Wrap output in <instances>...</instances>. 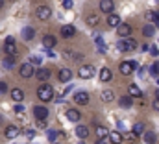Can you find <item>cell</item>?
I'll return each mask as SVG.
<instances>
[{
  "label": "cell",
  "mask_w": 159,
  "mask_h": 144,
  "mask_svg": "<svg viewBox=\"0 0 159 144\" xmlns=\"http://www.w3.org/2000/svg\"><path fill=\"white\" fill-rule=\"evenodd\" d=\"M37 126H39V128H43V129H44V128H46V122H44V120H37Z\"/></svg>",
  "instance_id": "7bdbcfd3"
},
{
  "label": "cell",
  "mask_w": 159,
  "mask_h": 144,
  "mask_svg": "<svg viewBox=\"0 0 159 144\" xmlns=\"http://www.w3.org/2000/svg\"><path fill=\"white\" fill-rule=\"evenodd\" d=\"M67 57L76 59V61H81V59H83V56H81V54H74V52H67Z\"/></svg>",
  "instance_id": "e575fe53"
},
{
  "label": "cell",
  "mask_w": 159,
  "mask_h": 144,
  "mask_svg": "<svg viewBox=\"0 0 159 144\" xmlns=\"http://www.w3.org/2000/svg\"><path fill=\"white\" fill-rule=\"evenodd\" d=\"M135 69H137V63H135V61H122L120 67H119V70H120L122 76H129Z\"/></svg>",
  "instance_id": "3957f363"
},
{
  "label": "cell",
  "mask_w": 159,
  "mask_h": 144,
  "mask_svg": "<svg viewBox=\"0 0 159 144\" xmlns=\"http://www.w3.org/2000/svg\"><path fill=\"white\" fill-rule=\"evenodd\" d=\"M4 92H7V83L0 81V94H4Z\"/></svg>",
  "instance_id": "ab89813d"
},
{
  "label": "cell",
  "mask_w": 159,
  "mask_h": 144,
  "mask_svg": "<svg viewBox=\"0 0 159 144\" xmlns=\"http://www.w3.org/2000/svg\"><path fill=\"white\" fill-rule=\"evenodd\" d=\"M156 2H157V4H159V0H156Z\"/></svg>",
  "instance_id": "816d5d0a"
},
{
  "label": "cell",
  "mask_w": 159,
  "mask_h": 144,
  "mask_svg": "<svg viewBox=\"0 0 159 144\" xmlns=\"http://www.w3.org/2000/svg\"><path fill=\"white\" fill-rule=\"evenodd\" d=\"M146 20H152V22L156 24V20H157V19H156V13H154V11H148V13H146Z\"/></svg>",
  "instance_id": "74e56055"
},
{
  "label": "cell",
  "mask_w": 159,
  "mask_h": 144,
  "mask_svg": "<svg viewBox=\"0 0 159 144\" xmlns=\"http://www.w3.org/2000/svg\"><path fill=\"white\" fill-rule=\"evenodd\" d=\"M94 67L93 65H83V67H80L78 70V76L81 78V79H91L93 76H94Z\"/></svg>",
  "instance_id": "277c9868"
},
{
  "label": "cell",
  "mask_w": 159,
  "mask_h": 144,
  "mask_svg": "<svg viewBox=\"0 0 159 144\" xmlns=\"http://www.w3.org/2000/svg\"><path fill=\"white\" fill-rule=\"evenodd\" d=\"M78 106H87L89 104V94L85 92V91H80V92H76L74 94V98H72Z\"/></svg>",
  "instance_id": "9c48e42d"
},
{
  "label": "cell",
  "mask_w": 159,
  "mask_h": 144,
  "mask_svg": "<svg viewBox=\"0 0 159 144\" xmlns=\"http://www.w3.org/2000/svg\"><path fill=\"white\" fill-rule=\"evenodd\" d=\"M56 44H57V39L54 35H44L43 37V46H44V48H54Z\"/></svg>",
  "instance_id": "2e32d148"
},
{
  "label": "cell",
  "mask_w": 159,
  "mask_h": 144,
  "mask_svg": "<svg viewBox=\"0 0 159 144\" xmlns=\"http://www.w3.org/2000/svg\"><path fill=\"white\" fill-rule=\"evenodd\" d=\"M107 137H109V142H111V144H120L122 141H124L122 133H119V131H111Z\"/></svg>",
  "instance_id": "d6986e66"
},
{
  "label": "cell",
  "mask_w": 159,
  "mask_h": 144,
  "mask_svg": "<svg viewBox=\"0 0 159 144\" xmlns=\"http://www.w3.org/2000/svg\"><path fill=\"white\" fill-rule=\"evenodd\" d=\"M48 113H50V111L44 107V106H35V107H34V116H35L37 120H46V118H48Z\"/></svg>",
  "instance_id": "ba28073f"
},
{
  "label": "cell",
  "mask_w": 159,
  "mask_h": 144,
  "mask_svg": "<svg viewBox=\"0 0 159 144\" xmlns=\"http://www.w3.org/2000/svg\"><path fill=\"white\" fill-rule=\"evenodd\" d=\"M148 52H150L154 57H157V56H159V48H157V46H150V50H148Z\"/></svg>",
  "instance_id": "f35d334b"
},
{
  "label": "cell",
  "mask_w": 159,
  "mask_h": 144,
  "mask_svg": "<svg viewBox=\"0 0 159 144\" xmlns=\"http://www.w3.org/2000/svg\"><path fill=\"white\" fill-rule=\"evenodd\" d=\"M56 139H57V133H56L54 129H50V131H48V141H50V142H56Z\"/></svg>",
  "instance_id": "d590c367"
},
{
  "label": "cell",
  "mask_w": 159,
  "mask_h": 144,
  "mask_svg": "<svg viewBox=\"0 0 159 144\" xmlns=\"http://www.w3.org/2000/svg\"><path fill=\"white\" fill-rule=\"evenodd\" d=\"M19 74H20L22 78H32V76L35 74V69H34V65L28 61V63L20 65V69H19Z\"/></svg>",
  "instance_id": "52a82bcc"
},
{
  "label": "cell",
  "mask_w": 159,
  "mask_h": 144,
  "mask_svg": "<svg viewBox=\"0 0 159 144\" xmlns=\"http://www.w3.org/2000/svg\"><path fill=\"white\" fill-rule=\"evenodd\" d=\"M107 24H109L111 28H117L120 24V17L117 13H109V15H107Z\"/></svg>",
  "instance_id": "ac0fdd59"
},
{
  "label": "cell",
  "mask_w": 159,
  "mask_h": 144,
  "mask_svg": "<svg viewBox=\"0 0 159 144\" xmlns=\"http://www.w3.org/2000/svg\"><path fill=\"white\" fill-rule=\"evenodd\" d=\"M87 24L93 26V28H96V26L100 24V17H98V15H89V17H87Z\"/></svg>",
  "instance_id": "f1b7e54d"
},
{
  "label": "cell",
  "mask_w": 159,
  "mask_h": 144,
  "mask_svg": "<svg viewBox=\"0 0 159 144\" xmlns=\"http://www.w3.org/2000/svg\"><path fill=\"white\" fill-rule=\"evenodd\" d=\"M63 7L65 9H70L72 7V0H63Z\"/></svg>",
  "instance_id": "60d3db41"
},
{
  "label": "cell",
  "mask_w": 159,
  "mask_h": 144,
  "mask_svg": "<svg viewBox=\"0 0 159 144\" xmlns=\"http://www.w3.org/2000/svg\"><path fill=\"white\" fill-rule=\"evenodd\" d=\"M128 92H129V96H131V98H143V91H141L135 83H131V85L128 87Z\"/></svg>",
  "instance_id": "e0dca14e"
},
{
  "label": "cell",
  "mask_w": 159,
  "mask_h": 144,
  "mask_svg": "<svg viewBox=\"0 0 159 144\" xmlns=\"http://www.w3.org/2000/svg\"><path fill=\"white\" fill-rule=\"evenodd\" d=\"M156 98H159V89L156 91Z\"/></svg>",
  "instance_id": "c3c4849f"
},
{
  "label": "cell",
  "mask_w": 159,
  "mask_h": 144,
  "mask_svg": "<svg viewBox=\"0 0 159 144\" xmlns=\"http://www.w3.org/2000/svg\"><path fill=\"white\" fill-rule=\"evenodd\" d=\"M152 107H154V111H157L159 113V98H156V100L152 102Z\"/></svg>",
  "instance_id": "b9f144b4"
},
{
  "label": "cell",
  "mask_w": 159,
  "mask_h": 144,
  "mask_svg": "<svg viewBox=\"0 0 159 144\" xmlns=\"http://www.w3.org/2000/svg\"><path fill=\"white\" fill-rule=\"evenodd\" d=\"M100 9H102V13H113V9H115V2L113 0H100Z\"/></svg>",
  "instance_id": "30bf717a"
},
{
  "label": "cell",
  "mask_w": 159,
  "mask_h": 144,
  "mask_svg": "<svg viewBox=\"0 0 159 144\" xmlns=\"http://www.w3.org/2000/svg\"><path fill=\"white\" fill-rule=\"evenodd\" d=\"M156 19H157V20H156V24H154V26H159V9L156 11Z\"/></svg>",
  "instance_id": "bcb514c9"
},
{
  "label": "cell",
  "mask_w": 159,
  "mask_h": 144,
  "mask_svg": "<svg viewBox=\"0 0 159 144\" xmlns=\"http://www.w3.org/2000/svg\"><path fill=\"white\" fill-rule=\"evenodd\" d=\"M76 34V28L72 26V24H65L63 28H61V35L65 37V39H72Z\"/></svg>",
  "instance_id": "5bb4252c"
},
{
  "label": "cell",
  "mask_w": 159,
  "mask_h": 144,
  "mask_svg": "<svg viewBox=\"0 0 159 144\" xmlns=\"http://www.w3.org/2000/svg\"><path fill=\"white\" fill-rule=\"evenodd\" d=\"M111 70L107 69V67H102V70H100V81H109L111 79Z\"/></svg>",
  "instance_id": "83f0119b"
},
{
  "label": "cell",
  "mask_w": 159,
  "mask_h": 144,
  "mask_svg": "<svg viewBox=\"0 0 159 144\" xmlns=\"http://www.w3.org/2000/svg\"><path fill=\"white\" fill-rule=\"evenodd\" d=\"M154 34H156V26L154 24H144L143 26V35L144 37H152Z\"/></svg>",
  "instance_id": "484cf974"
},
{
  "label": "cell",
  "mask_w": 159,
  "mask_h": 144,
  "mask_svg": "<svg viewBox=\"0 0 159 144\" xmlns=\"http://www.w3.org/2000/svg\"><path fill=\"white\" fill-rule=\"evenodd\" d=\"M89 133H91V131H89V128H87V126H83V124H80L78 128H76V135H78L80 139H87V137H89Z\"/></svg>",
  "instance_id": "603a6c76"
},
{
  "label": "cell",
  "mask_w": 159,
  "mask_h": 144,
  "mask_svg": "<svg viewBox=\"0 0 159 144\" xmlns=\"http://www.w3.org/2000/svg\"><path fill=\"white\" fill-rule=\"evenodd\" d=\"M50 15H52V9H50L48 6H39V7L35 9V17H37L39 20H48Z\"/></svg>",
  "instance_id": "8992f818"
},
{
  "label": "cell",
  "mask_w": 159,
  "mask_h": 144,
  "mask_svg": "<svg viewBox=\"0 0 159 144\" xmlns=\"http://www.w3.org/2000/svg\"><path fill=\"white\" fill-rule=\"evenodd\" d=\"M34 135H35V133H34L32 129H28V131H26V137H28V139H34Z\"/></svg>",
  "instance_id": "f6af8a7d"
},
{
  "label": "cell",
  "mask_w": 159,
  "mask_h": 144,
  "mask_svg": "<svg viewBox=\"0 0 159 144\" xmlns=\"http://www.w3.org/2000/svg\"><path fill=\"white\" fill-rule=\"evenodd\" d=\"M150 72H152V74H156V76H159V61H156V63L150 67Z\"/></svg>",
  "instance_id": "8d00e7d4"
},
{
  "label": "cell",
  "mask_w": 159,
  "mask_h": 144,
  "mask_svg": "<svg viewBox=\"0 0 159 144\" xmlns=\"http://www.w3.org/2000/svg\"><path fill=\"white\" fill-rule=\"evenodd\" d=\"M94 43H96V48H98V52H100V54H104V52H106V43H104L102 35H94Z\"/></svg>",
  "instance_id": "4316f807"
},
{
  "label": "cell",
  "mask_w": 159,
  "mask_h": 144,
  "mask_svg": "<svg viewBox=\"0 0 159 144\" xmlns=\"http://www.w3.org/2000/svg\"><path fill=\"white\" fill-rule=\"evenodd\" d=\"M133 133H135V135H143V133H144V124H143V122H137V124L133 126Z\"/></svg>",
  "instance_id": "d6a6232c"
},
{
  "label": "cell",
  "mask_w": 159,
  "mask_h": 144,
  "mask_svg": "<svg viewBox=\"0 0 159 144\" xmlns=\"http://www.w3.org/2000/svg\"><path fill=\"white\" fill-rule=\"evenodd\" d=\"M4 52H6L7 56H15V54H17V44H15V39H13V37H6Z\"/></svg>",
  "instance_id": "5b68a950"
},
{
  "label": "cell",
  "mask_w": 159,
  "mask_h": 144,
  "mask_svg": "<svg viewBox=\"0 0 159 144\" xmlns=\"http://www.w3.org/2000/svg\"><path fill=\"white\" fill-rule=\"evenodd\" d=\"M157 85H159V81H157Z\"/></svg>",
  "instance_id": "f5cc1de1"
},
{
  "label": "cell",
  "mask_w": 159,
  "mask_h": 144,
  "mask_svg": "<svg viewBox=\"0 0 159 144\" xmlns=\"http://www.w3.org/2000/svg\"><path fill=\"white\" fill-rule=\"evenodd\" d=\"M57 78H59V81H61V83H67V81H70V79H72V70H70V69H59Z\"/></svg>",
  "instance_id": "8fae6325"
},
{
  "label": "cell",
  "mask_w": 159,
  "mask_h": 144,
  "mask_svg": "<svg viewBox=\"0 0 159 144\" xmlns=\"http://www.w3.org/2000/svg\"><path fill=\"white\" fill-rule=\"evenodd\" d=\"M2 65H4V69H13V67H15V56H7V57L2 61Z\"/></svg>",
  "instance_id": "f546056e"
},
{
  "label": "cell",
  "mask_w": 159,
  "mask_h": 144,
  "mask_svg": "<svg viewBox=\"0 0 159 144\" xmlns=\"http://www.w3.org/2000/svg\"><path fill=\"white\" fill-rule=\"evenodd\" d=\"M19 133H20V129H19L17 126H7V128H6V131H4L6 139H15Z\"/></svg>",
  "instance_id": "9a60e30c"
},
{
  "label": "cell",
  "mask_w": 159,
  "mask_h": 144,
  "mask_svg": "<svg viewBox=\"0 0 159 144\" xmlns=\"http://www.w3.org/2000/svg\"><path fill=\"white\" fill-rule=\"evenodd\" d=\"M22 111H24V107H22V106H15V113H19V115H20Z\"/></svg>",
  "instance_id": "ee69618b"
},
{
  "label": "cell",
  "mask_w": 159,
  "mask_h": 144,
  "mask_svg": "<svg viewBox=\"0 0 159 144\" xmlns=\"http://www.w3.org/2000/svg\"><path fill=\"white\" fill-rule=\"evenodd\" d=\"M0 124H2V116H0Z\"/></svg>",
  "instance_id": "f907efd6"
},
{
  "label": "cell",
  "mask_w": 159,
  "mask_h": 144,
  "mask_svg": "<svg viewBox=\"0 0 159 144\" xmlns=\"http://www.w3.org/2000/svg\"><path fill=\"white\" fill-rule=\"evenodd\" d=\"M96 144H107V141H106V139H98V141H96Z\"/></svg>",
  "instance_id": "7dc6e473"
},
{
  "label": "cell",
  "mask_w": 159,
  "mask_h": 144,
  "mask_svg": "<svg viewBox=\"0 0 159 144\" xmlns=\"http://www.w3.org/2000/svg\"><path fill=\"white\" fill-rule=\"evenodd\" d=\"M37 98H39L41 102H50V100H54V89H52L48 83L43 81V85H39V89H37Z\"/></svg>",
  "instance_id": "6da1fadb"
},
{
  "label": "cell",
  "mask_w": 159,
  "mask_h": 144,
  "mask_svg": "<svg viewBox=\"0 0 159 144\" xmlns=\"http://www.w3.org/2000/svg\"><path fill=\"white\" fill-rule=\"evenodd\" d=\"M135 48H137V41L131 39V37H122L117 43V50L119 52H133Z\"/></svg>",
  "instance_id": "7a4b0ae2"
},
{
  "label": "cell",
  "mask_w": 159,
  "mask_h": 144,
  "mask_svg": "<svg viewBox=\"0 0 159 144\" xmlns=\"http://www.w3.org/2000/svg\"><path fill=\"white\" fill-rule=\"evenodd\" d=\"M100 98H102V102L109 104V102H113V100H115V92H113V91H109V89H107V91H102V96H100Z\"/></svg>",
  "instance_id": "d4e9b609"
},
{
  "label": "cell",
  "mask_w": 159,
  "mask_h": 144,
  "mask_svg": "<svg viewBox=\"0 0 159 144\" xmlns=\"http://www.w3.org/2000/svg\"><path fill=\"white\" fill-rule=\"evenodd\" d=\"M34 37H35V30H34L32 26H26V28L22 30V39H24V41H32Z\"/></svg>",
  "instance_id": "cb8c5ba5"
},
{
  "label": "cell",
  "mask_w": 159,
  "mask_h": 144,
  "mask_svg": "<svg viewBox=\"0 0 159 144\" xmlns=\"http://www.w3.org/2000/svg\"><path fill=\"white\" fill-rule=\"evenodd\" d=\"M96 135H98V139H106V137L109 135V129L104 128V126H98V128H96Z\"/></svg>",
  "instance_id": "1f68e13d"
},
{
  "label": "cell",
  "mask_w": 159,
  "mask_h": 144,
  "mask_svg": "<svg viewBox=\"0 0 159 144\" xmlns=\"http://www.w3.org/2000/svg\"><path fill=\"white\" fill-rule=\"evenodd\" d=\"M54 144H57V142H54Z\"/></svg>",
  "instance_id": "db71d44e"
},
{
  "label": "cell",
  "mask_w": 159,
  "mask_h": 144,
  "mask_svg": "<svg viewBox=\"0 0 159 144\" xmlns=\"http://www.w3.org/2000/svg\"><path fill=\"white\" fill-rule=\"evenodd\" d=\"M30 63H32L34 67H35V65H41V63H43V57H41V56H32V57H30Z\"/></svg>",
  "instance_id": "836d02e7"
},
{
  "label": "cell",
  "mask_w": 159,
  "mask_h": 144,
  "mask_svg": "<svg viewBox=\"0 0 159 144\" xmlns=\"http://www.w3.org/2000/svg\"><path fill=\"white\" fill-rule=\"evenodd\" d=\"M67 118H69L70 122H78L80 118H81V113H80L78 109H69V111H67Z\"/></svg>",
  "instance_id": "ffe728a7"
},
{
  "label": "cell",
  "mask_w": 159,
  "mask_h": 144,
  "mask_svg": "<svg viewBox=\"0 0 159 144\" xmlns=\"http://www.w3.org/2000/svg\"><path fill=\"white\" fill-rule=\"evenodd\" d=\"M117 34L120 37H129L131 35V24H122L120 22L119 26H117Z\"/></svg>",
  "instance_id": "4fadbf2b"
},
{
  "label": "cell",
  "mask_w": 159,
  "mask_h": 144,
  "mask_svg": "<svg viewBox=\"0 0 159 144\" xmlns=\"http://www.w3.org/2000/svg\"><path fill=\"white\" fill-rule=\"evenodd\" d=\"M0 7H4V0H0Z\"/></svg>",
  "instance_id": "681fc988"
},
{
  "label": "cell",
  "mask_w": 159,
  "mask_h": 144,
  "mask_svg": "<svg viewBox=\"0 0 159 144\" xmlns=\"http://www.w3.org/2000/svg\"><path fill=\"white\" fill-rule=\"evenodd\" d=\"M143 137H144V142L146 144H156L157 142V135H156L154 131H144Z\"/></svg>",
  "instance_id": "44dd1931"
},
{
  "label": "cell",
  "mask_w": 159,
  "mask_h": 144,
  "mask_svg": "<svg viewBox=\"0 0 159 144\" xmlns=\"http://www.w3.org/2000/svg\"><path fill=\"white\" fill-rule=\"evenodd\" d=\"M11 98H13L15 102H22V100H24V91H22V89H17V87L11 89Z\"/></svg>",
  "instance_id": "7402d4cb"
},
{
  "label": "cell",
  "mask_w": 159,
  "mask_h": 144,
  "mask_svg": "<svg viewBox=\"0 0 159 144\" xmlns=\"http://www.w3.org/2000/svg\"><path fill=\"white\" fill-rule=\"evenodd\" d=\"M50 74H52V72H50V69L41 67V69H35V74H34V76H35L39 81H46V79L50 78Z\"/></svg>",
  "instance_id": "7c38bea8"
},
{
  "label": "cell",
  "mask_w": 159,
  "mask_h": 144,
  "mask_svg": "<svg viewBox=\"0 0 159 144\" xmlns=\"http://www.w3.org/2000/svg\"><path fill=\"white\" fill-rule=\"evenodd\" d=\"M119 104H120V107H131L133 98H131V96H122V98L119 100Z\"/></svg>",
  "instance_id": "4dcf8cb0"
}]
</instances>
